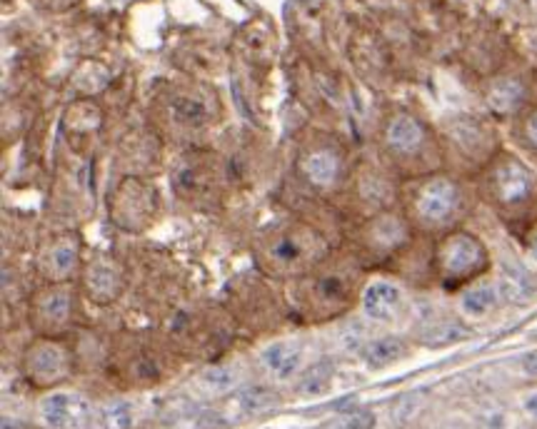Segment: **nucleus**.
<instances>
[{"instance_id": "30", "label": "nucleus", "mask_w": 537, "mask_h": 429, "mask_svg": "<svg viewBox=\"0 0 537 429\" xmlns=\"http://www.w3.org/2000/svg\"><path fill=\"white\" fill-rule=\"evenodd\" d=\"M333 429H347V427H346V422H343V425H338V427H333Z\"/></svg>"}, {"instance_id": "28", "label": "nucleus", "mask_w": 537, "mask_h": 429, "mask_svg": "<svg viewBox=\"0 0 537 429\" xmlns=\"http://www.w3.org/2000/svg\"><path fill=\"white\" fill-rule=\"evenodd\" d=\"M525 409H527V415L535 417L537 419V392L535 394H530V397L525 400Z\"/></svg>"}, {"instance_id": "2", "label": "nucleus", "mask_w": 537, "mask_h": 429, "mask_svg": "<svg viewBox=\"0 0 537 429\" xmlns=\"http://www.w3.org/2000/svg\"><path fill=\"white\" fill-rule=\"evenodd\" d=\"M437 267L440 275L448 282H462L475 275H480L487 267V250L483 242L468 235V232H455L443 240L437 250Z\"/></svg>"}, {"instance_id": "29", "label": "nucleus", "mask_w": 537, "mask_h": 429, "mask_svg": "<svg viewBox=\"0 0 537 429\" xmlns=\"http://www.w3.org/2000/svg\"><path fill=\"white\" fill-rule=\"evenodd\" d=\"M530 253H533V257L537 260V238H535V242H533V247H530Z\"/></svg>"}, {"instance_id": "18", "label": "nucleus", "mask_w": 537, "mask_h": 429, "mask_svg": "<svg viewBox=\"0 0 537 429\" xmlns=\"http://www.w3.org/2000/svg\"><path fill=\"white\" fill-rule=\"evenodd\" d=\"M498 304V290L492 285H477L462 295L460 307L468 317H485Z\"/></svg>"}, {"instance_id": "8", "label": "nucleus", "mask_w": 537, "mask_h": 429, "mask_svg": "<svg viewBox=\"0 0 537 429\" xmlns=\"http://www.w3.org/2000/svg\"><path fill=\"white\" fill-rule=\"evenodd\" d=\"M83 285L85 292L93 303L98 304H110L116 303L123 292V275H120V267L116 265V260L98 255L93 257L85 267V275H83Z\"/></svg>"}, {"instance_id": "25", "label": "nucleus", "mask_w": 537, "mask_h": 429, "mask_svg": "<svg viewBox=\"0 0 537 429\" xmlns=\"http://www.w3.org/2000/svg\"><path fill=\"white\" fill-rule=\"evenodd\" d=\"M347 429H372L375 427V415L368 412V409H358L346 419Z\"/></svg>"}, {"instance_id": "5", "label": "nucleus", "mask_w": 537, "mask_h": 429, "mask_svg": "<svg viewBox=\"0 0 537 429\" xmlns=\"http://www.w3.org/2000/svg\"><path fill=\"white\" fill-rule=\"evenodd\" d=\"M90 415V402L76 392H55L40 404V419L48 429H85Z\"/></svg>"}, {"instance_id": "22", "label": "nucleus", "mask_w": 537, "mask_h": 429, "mask_svg": "<svg viewBox=\"0 0 537 429\" xmlns=\"http://www.w3.org/2000/svg\"><path fill=\"white\" fill-rule=\"evenodd\" d=\"M200 384H203L207 392H213V394H223V392H231L232 387L238 384V372H235L232 367L225 365L213 367V369L203 372Z\"/></svg>"}, {"instance_id": "3", "label": "nucleus", "mask_w": 537, "mask_h": 429, "mask_svg": "<svg viewBox=\"0 0 537 429\" xmlns=\"http://www.w3.org/2000/svg\"><path fill=\"white\" fill-rule=\"evenodd\" d=\"M412 207L420 220L430 225H440L460 207V190L448 177H430L415 192Z\"/></svg>"}, {"instance_id": "21", "label": "nucleus", "mask_w": 537, "mask_h": 429, "mask_svg": "<svg viewBox=\"0 0 537 429\" xmlns=\"http://www.w3.org/2000/svg\"><path fill=\"white\" fill-rule=\"evenodd\" d=\"M173 115L178 117L183 125H203L207 117V110L200 101H195L191 95H178L173 101Z\"/></svg>"}, {"instance_id": "27", "label": "nucleus", "mask_w": 537, "mask_h": 429, "mask_svg": "<svg viewBox=\"0 0 537 429\" xmlns=\"http://www.w3.org/2000/svg\"><path fill=\"white\" fill-rule=\"evenodd\" d=\"M527 138H530V142L537 148V113L527 120Z\"/></svg>"}, {"instance_id": "26", "label": "nucleus", "mask_w": 537, "mask_h": 429, "mask_svg": "<svg viewBox=\"0 0 537 429\" xmlns=\"http://www.w3.org/2000/svg\"><path fill=\"white\" fill-rule=\"evenodd\" d=\"M523 367H525V372H527V375H535V377H537V352L527 354V357L523 360Z\"/></svg>"}, {"instance_id": "16", "label": "nucleus", "mask_w": 537, "mask_h": 429, "mask_svg": "<svg viewBox=\"0 0 537 429\" xmlns=\"http://www.w3.org/2000/svg\"><path fill=\"white\" fill-rule=\"evenodd\" d=\"M405 354H408V347L400 337H380V340H372L365 344L362 360L372 369H380V367H387L397 362V360H403Z\"/></svg>"}, {"instance_id": "4", "label": "nucleus", "mask_w": 537, "mask_h": 429, "mask_svg": "<svg viewBox=\"0 0 537 429\" xmlns=\"http://www.w3.org/2000/svg\"><path fill=\"white\" fill-rule=\"evenodd\" d=\"M158 195L141 180H126L113 195V220L123 230H141L151 223Z\"/></svg>"}, {"instance_id": "11", "label": "nucleus", "mask_w": 537, "mask_h": 429, "mask_svg": "<svg viewBox=\"0 0 537 429\" xmlns=\"http://www.w3.org/2000/svg\"><path fill=\"white\" fill-rule=\"evenodd\" d=\"M77 263V238L76 235H61L53 240L40 255V270L51 282H63L70 278Z\"/></svg>"}, {"instance_id": "13", "label": "nucleus", "mask_w": 537, "mask_h": 429, "mask_svg": "<svg viewBox=\"0 0 537 429\" xmlns=\"http://www.w3.org/2000/svg\"><path fill=\"white\" fill-rule=\"evenodd\" d=\"M385 140H387L390 150L397 152V155H415L422 148V142H425V130L412 115L403 113L395 115L387 123Z\"/></svg>"}, {"instance_id": "10", "label": "nucleus", "mask_w": 537, "mask_h": 429, "mask_svg": "<svg viewBox=\"0 0 537 429\" xmlns=\"http://www.w3.org/2000/svg\"><path fill=\"white\" fill-rule=\"evenodd\" d=\"M355 279L346 270H330L313 279L310 285V307L333 312L338 307H346L347 297L353 295Z\"/></svg>"}, {"instance_id": "19", "label": "nucleus", "mask_w": 537, "mask_h": 429, "mask_svg": "<svg viewBox=\"0 0 537 429\" xmlns=\"http://www.w3.org/2000/svg\"><path fill=\"white\" fill-rule=\"evenodd\" d=\"M275 404V394L265 387H248V390L238 392L235 394V402L232 407L238 409V415H257V412H263V409H268Z\"/></svg>"}, {"instance_id": "20", "label": "nucleus", "mask_w": 537, "mask_h": 429, "mask_svg": "<svg viewBox=\"0 0 537 429\" xmlns=\"http://www.w3.org/2000/svg\"><path fill=\"white\" fill-rule=\"evenodd\" d=\"M133 404L123 402V400H118V402H108L101 409V425L105 429H130L133 427Z\"/></svg>"}, {"instance_id": "23", "label": "nucleus", "mask_w": 537, "mask_h": 429, "mask_svg": "<svg viewBox=\"0 0 537 429\" xmlns=\"http://www.w3.org/2000/svg\"><path fill=\"white\" fill-rule=\"evenodd\" d=\"M328 382H330V365H318L303 377L300 390L305 392V394H320V392L328 387Z\"/></svg>"}, {"instance_id": "6", "label": "nucleus", "mask_w": 537, "mask_h": 429, "mask_svg": "<svg viewBox=\"0 0 537 429\" xmlns=\"http://www.w3.org/2000/svg\"><path fill=\"white\" fill-rule=\"evenodd\" d=\"M26 375L38 387H51L68 375V354L55 342H38L26 354Z\"/></svg>"}, {"instance_id": "12", "label": "nucleus", "mask_w": 537, "mask_h": 429, "mask_svg": "<svg viewBox=\"0 0 537 429\" xmlns=\"http://www.w3.org/2000/svg\"><path fill=\"white\" fill-rule=\"evenodd\" d=\"M403 304V292L393 282H372L362 292V312L372 322H390Z\"/></svg>"}, {"instance_id": "17", "label": "nucleus", "mask_w": 537, "mask_h": 429, "mask_svg": "<svg viewBox=\"0 0 537 429\" xmlns=\"http://www.w3.org/2000/svg\"><path fill=\"white\" fill-rule=\"evenodd\" d=\"M525 98V90L523 85L517 83V80H512V77H505V80H498L490 93H487V102H490V108L492 110H498V113H512Z\"/></svg>"}, {"instance_id": "14", "label": "nucleus", "mask_w": 537, "mask_h": 429, "mask_svg": "<svg viewBox=\"0 0 537 429\" xmlns=\"http://www.w3.org/2000/svg\"><path fill=\"white\" fill-rule=\"evenodd\" d=\"M263 365L275 379H290L303 365V347L295 342H275L263 352Z\"/></svg>"}, {"instance_id": "15", "label": "nucleus", "mask_w": 537, "mask_h": 429, "mask_svg": "<svg viewBox=\"0 0 537 429\" xmlns=\"http://www.w3.org/2000/svg\"><path fill=\"white\" fill-rule=\"evenodd\" d=\"M303 170L310 182H315L320 188H330L340 173V158L330 148H320L303 160Z\"/></svg>"}, {"instance_id": "24", "label": "nucleus", "mask_w": 537, "mask_h": 429, "mask_svg": "<svg viewBox=\"0 0 537 429\" xmlns=\"http://www.w3.org/2000/svg\"><path fill=\"white\" fill-rule=\"evenodd\" d=\"M462 337H468V328H462L458 322H445L427 335V342L430 344H450V342H458Z\"/></svg>"}, {"instance_id": "9", "label": "nucleus", "mask_w": 537, "mask_h": 429, "mask_svg": "<svg viewBox=\"0 0 537 429\" xmlns=\"http://www.w3.org/2000/svg\"><path fill=\"white\" fill-rule=\"evenodd\" d=\"M492 188H495V198L508 207L515 205H525L533 198L535 190V177L530 175V170L520 165L517 160H508L495 170L492 177Z\"/></svg>"}, {"instance_id": "7", "label": "nucleus", "mask_w": 537, "mask_h": 429, "mask_svg": "<svg viewBox=\"0 0 537 429\" xmlns=\"http://www.w3.org/2000/svg\"><path fill=\"white\" fill-rule=\"evenodd\" d=\"M73 312V290L68 285L53 282L33 300V325L40 329H61L68 325Z\"/></svg>"}, {"instance_id": "1", "label": "nucleus", "mask_w": 537, "mask_h": 429, "mask_svg": "<svg viewBox=\"0 0 537 429\" xmlns=\"http://www.w3.org/2000/svg\"><path fill=\"white\" fill-rule=\"evenodd\" d=\"M325 257V240L307 225L293 223L263 245V263L275 275H300Z\"/></svg>"}]
</instances>
